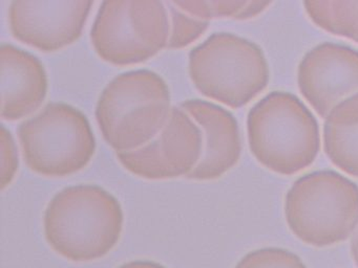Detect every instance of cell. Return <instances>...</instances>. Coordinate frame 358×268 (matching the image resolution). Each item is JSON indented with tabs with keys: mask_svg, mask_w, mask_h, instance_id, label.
I'll return each instance as SVG.
<instances>
[{
	"mask_svg": "<svg viewBox=\"0 0 358 268\" xmlns=\"http://www.w3.org/2000/svg\"><path fill=\"white\" fill-rule=\"evenodd\" d=\"M165 2L108 0L100 4L91 29L94 50L102 60L125 66L150 60L169 44Z\"/></svg>",
	"mask_w": 358,
	"mask_h": 268,
	"instance_id": "obj_7",
	"label": "cell"
},
{
	"mask_svg": "<svg viewBox=\"0 0 358 268\" xmlns=\"http://www.w3.org/2000/svg\"><path fill=\"white\" fill-rule=\"evenodd\" d=\"M93 6L91 0H16L8 12L10 31L41 52H56L78 40Z\"/></svg>",
	"mask_w": 358,
	"mask_h": 268,
	"instance_id": "obj_9",
	"label": "cell"
},
{
	"mask_svg": "<svg viewBox=\"0 0 358 268\" xmlns=\"http://www.w3.org/2000/svg\"><path fill=\"white\" fill-rule=\"evenodd\" d=\"M203 132L181 107L173 106L160 133L141 148L117 153L121 165L138 177L164 180L187 177L200 163Z\"/></svg>",
	"mask_w": 358,
	"mask_h": 268,
	"instance_id": "obj_8",
	"label": "cell"
},
{
	"mask_svg": "<svg viewBox=\"0 0 358 268\" xmlns=\"http://www.w3.org/2000/svg\"><path fill=\"white\" fill-rule=\"evenodd\" d=\"M351 253L352 257H353L354 262H355L356 265L358 266V228L357 230H356L355 234H354L353 238H352Z\"/></svg>",
	"mask_w": 358,
	"mask_h": 268,
	"instance_id": "obj_19",
	"label": "cell"
},
{
	"mask_svg": "<svg viewBox=\"0 0 358 268\" xmlns=\"http://www.w3.org/2000/svg\"><path fill=\"white\" fill-rule=\"evenodd\" d=\"M1 117L17 121L41 107L48 94L45 65L35 54L3 43L0 47Z\"/></svg>",
	"mask_w": 358,
	"mask_h": 268,
	"instance_id": "obj_12",
	"label": "cell"
},
{
	"mask_svg": "<svg viewBox=\"0 0 358 268\" xmlns=\"http://www.w3.org/2000/svg\"><path fill=\"white\" fill-rule=\"evenodd\" d=\"M299 91L320 117L358 94V50L324 42L310 50L297 68Z\"/></svg>",
	"mask_w": 358,
	"mask_h": 268,
	"instance_id": "obj_10",
	"label": "cell"
},
{
	"mask_svg": "<svg viewBox=\"0 0 358 268\" xmlns=\"http://www.w3.org/2000/svg\"><path fill=\"white\" fill-rule=\"evenodd\" d=\"M180 107L198 123L204 137L200 163L188 179H217L240 161L242 142L238 121L223 107L200 98L184 100Z\"/></svg>",
	"mask_w": 358,
	"mask_h": 268,
	"instance_id": "obj_11",
	"label": "cell"
},
{
	"mask_svg": "<svg viewBox=\"0 0 358 268\" xmlns=\"http://www.w3.org/2000/svg\"><path fill=\"white\" fill-rule=\"evenodd\" d=\"M119 268H166L157 262L152 261H131L123 264Z\"/></svg>",
	"mask_w": 358,
	"mask_h": 268,
	"instance_id": "obj_18",
	"label": "cell"
},
{
	"mask_svg": "<svg viewBox=\"0 0 358 268\" xmlns=\"http://www.w3.org/2000/svg\"><path fill=\"white\" fill-rule=\"evenodd\" d=\"M249 148L270 171L290 176L315 161L320 149V126L295 94L270 92L247 115Z\"/></svg>",
	"mask_w": 358,
	"mask_h": 268,
	"instance_id": "obj_2",
	"label": "cell"
},
{
	"mask_svg": "<svg viewBox=\"0 0 358 268\" xmlns=\"http://www.w3.org/2000/svg\"><path fill=\"white\" fill-rule=\"evenodd\" d=\"M17 134L29 169L48 177L72 175L95 154V135L87 115L66 103H49L22 121Z\"/></svg>",
	"mask_w": 358,
	"mask_h": 268,
	"instance_id": "obj_6",
	"label": "cell"
},
{
	"mask_svg": "<svg viewBox=\"0 0 358 268\" xmlns=\"http://www.w3.org/2000/svg\"><path fill=\"white\" fill-rule=\"evenodd\" d=\"M324 149L335 167L358 177V94L339 103L326 117Z\"/></svg>",
	"mask_w": 358,
	"mask_h": 268,
	"instance_id": "obj_13",
	"label": "cell"
},
{
	"mask_svg": "<svg viewBox=\"0 0 358 268\" xmlns=\"http://www.w3.org/2000/svg\"><path fill=\"white\" fill-rule=\"evenodd\" d=\"M291 232L306 244L326 247L347 240L358 225V186L331 170L293 182L285 198Z\"/></svg>",
	"mask_w": 358,
	"mask_h": 268,
	"instance_id": "obj_5",
	"label": "cell"
},
{
	"mask_svg": "<svg viewBox=\"0 0 358 268\" xmlns=\"http://www.w3.org/2000/svg\"><path fill=\"white\" fill-rule=\"evenodd\" d=\"M171 15V34L167 48L180 50L198 40L209 27V20L182 8L178 1L165 2Z\"/></svg>",
	"mask_w": 358,
	"mask_h": 268,
	"instance_id": "obj_15",
	"label": "cell"
},
{
	"mask_svg": "<svg viewBox=\"0 0 358 268\" xmlns=\"http://www.w3.org/2000/svg\"><path fill=\"white\" fill-rule=\"evenodd\" d=\"M122 207L116 197L95 184L68 186L56 193L43 217L51 248L72 262L101 259L118 243Z\"/></svg>",
	"mask_w": 358,
	"mask_h": 268,
	"instance_id": "obj_1",
	"label": "cell"
},
{
	"mask_svg": "<svg viewBox=\"0 0 358 268\" xmlns=\"http://www.w3.org/2000/svg\"><path fill=\"white\" fill-rule=\"evenodd\" d=\"M171 91L158 73L127 71L102 90L96 119L108 146L117 153L141 148L154 140L171 114Z\"/></svg>",
	"mask_w": 358,
	"mask_h": 268,
	"instance_id": "obj_3",
	"label": "cell"
},
{
	"mask_svg": "<svg viewBox=\"0 0 358 268\" xmlns=\"http://www.w3.org/2000/svg\"><path fill=\"white\" fill-rule=\"evenodd\" d=\"M234 268H307L301 258L287 249L268 247L247 253Z\"/></svg>",
	"mask_w": 358,
	"mask_h": 268,
	"instance_id": "obj_16",
	"label": "cell"
},
{
	"mask_svg": "<svg viewBox=\"0 0 358 268\" xmlns=\"http://www.w3.org/2000/svg\"><path fill=\"white\" fill-rule=\"evenodd\" d=\"M17 148L11 132L1 125V190L9 186L18 171Z\"/></svg>",
	"mask_w": 358,
	"mask_h": 268,
	"instance_id": "obj_17",
	"label": "cell"
},
{
	"mask_svg": "<svg viewBox=\"0 0 358 268\" xmlns=\"http://www.w3.org/2000/svg\"><path fill=\"white\" fill-rule=\"evenodd\" d=\"M314 24L328 33L358 43V1L322 0L303 1Z\"/></svg>",
	"mask_w": 358,
	"mask_h": 268,
	"instance_id": "obj_14",
	"label": "cell"
},
{
	"mask_svg": "<svg viewBox=\"0 0 358 268\" xmlns=\"http://www.w3.org/2000/svg\"><path fill=\"white\" fill-rule=\"evenodd\" d=\"M188 71L194 87L230 108L246 106L269 83L263 50L236 34L213 33L192 48Z\"/></svg>",
	"mask_w": 358,
	"mask_h": 268,
	"instance_id": "obj_4",
	"label": "cell"
}]
</instances>
